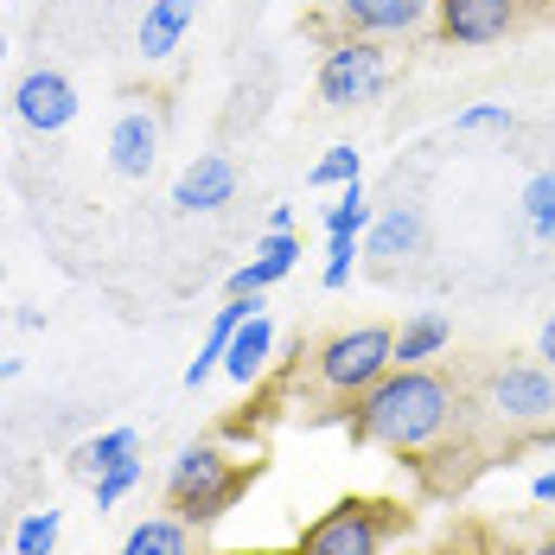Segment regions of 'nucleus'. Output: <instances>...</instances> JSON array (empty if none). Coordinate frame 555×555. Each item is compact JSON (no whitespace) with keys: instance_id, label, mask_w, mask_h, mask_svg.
<instances>
[{"instance_id":"1a4fd4ad","label":"nucleus","mask_w":555,"mask_h":555,"mask_svg":"<svg viewBox=\"0 0 555 555\" xmlns=\"http://www.w3.org/2000/svg\"><path fill=\"white\" fill-rule=\"evenodd\" d=\"M338 26L345 33H364V39H409L435 20V0H333Z\"/></svg>"},{"instance_id":"a211bd4d","label":"nucleus","mask_w":555,"mask_h":555,"mask_svg":"<svg viewBox=\"0 0 555 555\" xmlns=\"http://www.w3.org/2000/svg\"><path fill=\"white\" fill-rule=\"evenodd\" d=\"M121 555H198V543H192L185 517H141L121 537Z\"/></svg>"},{"instance_id":"7ed1b4c3","label":"nucleus","mask_w":555,"mask_h":555,"mask_svg":"<svg viewBox=\"0 0 555 555\" xmlns=\"http://www.w3.org/2000/svg\"><path fill=\"white\" fill-rule=\"evenodd\" d=\"M396 371V333L364 320V326H338L313 345V389H326L333 402H358L371 384H384Z\"/></svg>"},{"instance_id":"c85d7f7f","label":"nucleus","mask_w":555,"mask_h":555,"mask_svg":"<svg viewBox=\"0 0 555 555\" xmlns=\"http://www.w3.org/2000/svg\"><path fill=\"white\" fill-rule=\"evenodd\" d=\"M537 351L550 358V371H555V320H550V326H543V338H537Z\"/></svg>"},{"instance_id":"6ab92c4d","label":"nucleus","mask_w":555,"mask_h":555,"mask_svg":"<svg viewBox=\"0 0 555 555\" xmlns=\"http://www.w3.org/2000/svg\"><path fill=\"white\" fill-rule=\"evenodd\" d=\"M128 453H141V435H134V428H103V435L77 441V453H70V466H77L83 479H96V473H109L115 460H128Z\"/></svg>"},{"instance_id":"4468645a","label":"nucleus","mask_w":555,"mask_h":555,"mask_svg":"<svg viewBox=\"0 0 555 555\" xmlns=\"http://www.w3.org/2000/svg\"><path fill=\"white\" fill-rule=\"evenodd\" d=\"M249 313H256V294H249V300H243V294H230L218 313H211L198 358L185 364V389H205V384H211V371H223V351H230V338H236V326H243Z\"/></svg>"},{"instance_id":"b1692460","label":"nucleus","mask_w":555,"mask_h":555,"mask_svg":"<svg viewBox=\"0 0 555 555\" xmlns=\"http://www.w3.org/2000/svg\"><path fill=\"white\" fill-rule=\"evenodd\" d=\"M90 486H96V511H115V504H121L128 492H134V486H141V453H128V460H115L109 473H96Z\"/></svg>"},{"instance_id":"f03ea898","label":"nucleus","mask_w":555,"mask_h":555,"mask_svg":"<svg viewBox=\"0 0 555 555\" xmlns=\"http://www.w3.org/2000/svg\"><path fill=\"white\" fill-rule=\"evenodd\" d=\"M243 486H249V466H236L218 441H192L167 473V504L192 530H211L223 511L243 499Z\"/></svg>"},{"instance_id":"39448f33","label":"nucleus","mask_w":555,"mask_h":555,"mask_svg":"<svg viewBox=\"0 0 555 555\" xmlns=\"http://www.w3.org/2000/svg\"><path fill=\"white\" fill-rule=\"evenodd\" d=\"M389 530H396V511L377 499H345L333 511H320L307 530H300V543L294 555H384Z\"/></svg>"},{"instance_id":"dca6fc26","label":"nucleus","mask_w":555,"mask_h":555,"mask_svg":"<svg viewBox=\"0 0 555 555\" xmlns=\"http://www.w3.org/2000/svg\"><path fill=\"white\" fill-rule=\"evenodd\" d=\"M192 20H198V0H147V13H141V57L147 64H160L185 46V33H192Z\"/></svg>"},{"instance_id":"f8f14e48","label":"nucleus","mask_w":555,"mask_h":555,"mask_svg":"<svg viewBox=\"0 0 555 555\" xmlns=\"http://www.w3.org/2000/svg\"><path fill=\"white\" fill-rule=\"evenodd\" d=\"M422 249V211L415 205H384L371 230H364V256L377 262V269H396V262H409Z\"/></svg>"},{"instance_id":"0eeeda50","label":"nucleus","mask_w":555,"mask_h":555,"mask_svg":"<svg viewBox=\"0 0 555 555\" xmlns=\"http://www.w3.org/2000/svg\"><path fill=\"white\" fill-rule=\"evenodd\" d=\"M524 0H435V26L447 46H499L517 33Z\"/></svg>"},{"instance_id":"393cba45","label":"nucleus","mask_w":555,"mask_h":555,"mask_svg":"<svg viewBox=\"0 0 555 555\" xmlns=\"http://www.w3.org/2000/svg\"><path fill=\"white\" fill-rule=\"evenodd\" d=\"M358 256H364V236H326V269H320V287H345Z\"/></svg>"},{"instance_id":"f3484780","label":"nucleus","mask_w":555,"mask_h":555,"mask_svg":"<svg viewBox=\"0 0 555 555\" xmlns=\"http://www.w3.org/2000/svg\"><path fill=\"white\" fill-rule=\"evenodd\" d=\"M447 345H453V320H447V313H435V307H428V313H409V320L396 326V364H402V371L435 364Z\"/></svg>"},{"instance_id":"423d86ee","label":"nucleus","mask_w":555,"mask_h":555,"mask_svg":"<svg viewBox=\"0 0 555 555\" xmlns=\"http://www.w3.org/2000/svg\"><path fill=\"white\" fill-rule=\"evenodd\" d=\"M486 402L511 428H537V422L555 415V377L543 364H504L499 377H492V389H486Z\"/></svg>"},{"instance_id":"ddd939ff","label":"nucleus","mask_w":555,"mask_h":555,"mask_svg":"<svg viewBox=\"0 0 555 555\" xmlns=\"http://www.w3.org/2000/svg\"><path fill=\"white\" fill-rule=\"evenodd\" d=\"M294 262H300V236H294V230H269V236L256 243V256L230 275V294H243V300H249V294H269Z\"/></svg>"},{"instance_id":"4be33fe9","label":"nucleus","mask_w":555,"mask_h":555,"mask_svg":"<svg viewBox=\"0 0 555 555\" xmlns=\"http://www.w3.org/2000/svg\"><path fill=\"white\" fill-rule=\"evenodd\" d=\"M351 179H364V160H358V147H351V141L326 147V154L313 160V172H307V185H351Z\"/></svg>"},{"instance_id":"5701e85b","label":"nucleus","mask_w":555,"mask_h":555,"mask_svg":"<svg viewBox=\"0 0 555 555\" xmlns=\"http://www.w3.org/2000/svg\"><path fill=\"white\" fill-rule=\"evenodd\" d=\"M13 555H57V511H26L13 530Z\"/></svg>"},{"instance_id":"aec40b11","label":"nucleus","mask_w":555,"mask_h":555,"mask_svg":"<svg viewBox=\"0 0 555 555\" xmlns=\"http://www.w3.org/2000/svg\"><path fill=\"white\" fill-rule=\"evenodd\" d=\"M377 218V205L364 198V179H351V185H338V198L326 205V236H364Z\"/></svg>"},{"instance_id":"2eb2a0df","label":"nucleus","mask_w":555,"mask_h":555,"mask_svg":"<svg viewBox=\"0 0 555 555\" xmlns=\"http://www.w3.org/2000/svg\"><path fill=\"white\" fill-rule=\"evenodd\" d=\"M269 358H275V320L269 313H249L236 338H230V351H223V377L230 384H262L269 377Z\"/></svg>"},{"instance_id":"bb28decb","label":"nucleus","mask_w":555,"mask_h":555,"mask_svg":"<svg viewBox=\"0 0 555 555\" xmlns=\"http://www.w3.org/2000/svg\"><path fill=\"white\" fill-rule=\"evenodd\" d=\"M530 499H537V504H555V466H550V473H537V479H530Z\"/></svg>"},{"instance_id":"c756f323","label":"nucleus","mask_w":555,"mask_h":555,"mask_svg":"<svg viewBox=\"0 0 555 555\" xmlns=\"http://www.w3.org/2000/svg\"><path fill=\"white\" fill-rule=\"evenodd\" d=\"M20 371H26V364H20V358H0V384H13V377H20Z\"/></svg>"},{"instance_id":"f257e3e1","label":"nucleus","mask_w":555,"mask_h":555,"mask_svg":"<svg viewBox=\"0 0 555 555\" xmlns=\"http://www.w3.org/2000/svg\"><path fill=\"white\" fill-rule=\"evenodd\" d=\"M453 422H460V389L428 364L415 371L396 364L384 384H371L351 402V435L389 453H428L453 435Z\"/></svg>"},{"instance_id":"9b49d317","label":"nucleus","mask_w":555,"mask_h":555,"mask_svg":"<svg viewBox=\"0 0 555 555\" xmlns=\"http://www.w3.org/2000/svg\"><path fill=\"white\" fill-rule=\"evenodd\" d=\"M160 160V115L154 109H121L109 128V167L121 179H147Z\"/></svg>"},{"instance_id":"cd10ccee","label":"nucleus","mask_w":555,"mask_h":555,"mask_svg":"<svg viewBox=\"0 0 555 555\" xmlns=\"http://www.w3.org/2000/svg\"><path fill=\"white\" fill-rule=\"evenodd\" d=\"M269 230H294V205H275L269 211Z\"/></svg>"},{"instance_id":"7c9ffc66","label":"nucleus","mask_w":555,"mask_h":555,"mask_svg":"<svg viewBox=\"0 0 555 555\" xmlns=\"http://www.w3.org/2000/svg\"><path fill=\"white\" fill-rule=\"evenodd\" d=\"M530 555H555V537H543V543H537V550H530Z\"/></svg>"},{"instance_id":"412c9836","label":"nucleus","mask_w":555,"mask_h":555,"mask_svg":"<svg viewBox=\"0 0 555 555\" xmlns=\"http://www.w3.org/2000/svg\"><path fill=\"white\" fill-rule=\"evenodd\" d=\"M524 223H530V236H537L543 249H555V167L537 172V179L524 185Z\"/></svg>"},{"instance_id":"a878e982","label":"nucleus","mask_w":555,"mask_h":555,"mask_svg":"<svg viewBox=\"0 0 555 555\" xmlns=\"http://www.w3.org/2000/svg\"><path fill=\"white\" fill-rule=\"evenodd\" d=\"M517 115L504 109V103H466V109L453 115V134H486V128H511Z\"/></svg>"},{"instance_id":"9d476101","label":"nucleus","mask_w":555,"mask_h":555,"mask_svg":"<svg viewBox=\"0 0 555 555\" xmlns=\"http://www.w3.org/2000/svg\"><path fill=\"white\" fill-rule=\"evenodd\" d=\"M236 198V167L223 160V154H198L192 167L172 179V211H185V218H198V211H223Z\"/></svg>"},{"instance_id":"6e6552de","label":"nucleus","mask_w":555,"mask_h":555,"mask_svg":"<svg viewBox=\"0 0 555 555\" xmlns=\"http://www.w3.org/2000/svg\"><path fill=\"white\" fill-rule=\"evenodd\" d=\"M13 115H20V128H33V134H64V128L77 121V90H70V77H64V70H26L20 90H13Z\"/></svg>"},{"instance_id":"2f4dec72","label":"nucleus","mask_w":555,"mask_h":555,"mask_svg":"<svg viewBox=\"0 0 555 555\" xmlns=\"http://www.w3.org/2000/svg\"><path fill=\"white\" fill-rule=\"evenodd\" d=\"M0 57H7V33H0Z\"/></svg>"},{"instance_id":"20e7f679","label":"nucleus","mask_w":555,"mask_h":555,"mask_svg":"<svg viewBox=\"0 0 555 555\" xmlns=\"http://www.w3.org/2000/svg\"><path fill=\"white\" fill-rule=\"evenodd\" d=\"M389 90V46L364 33H338L320 52V103L326 109H364Z\"/></svg>"}]
</instances>
